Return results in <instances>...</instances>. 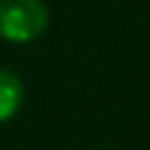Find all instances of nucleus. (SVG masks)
Wrapping results in <instances>:
<instances>
[{"instance_id": "2", "label": "nucleus", "mask_w": 150, "mask_h": 150, "mask_svg": "<svg viewBox=\"0 0 150 150\" xmlns=\"http://www.w3.org/2000/svg\"><path fill=\"white\" fill-rule=\"evenodd\" d=\"M23 105V83L15 73L0 68V123H5Z\"/></svg>"}, {"instance_id": "1", "label": "nucleus", "mask_w": 150, "mask_h": 150, "mask_svg": "<svg viewBox=\"0 0 150 150\" xmlns=\"http://www.w3.org/2000/svg\"><path fill=\"white\" fill-rule=\"evenodd\" d=\"M43 0H0V38L8 43H30L48 28Z\"/></svg>"}]
</instances>
